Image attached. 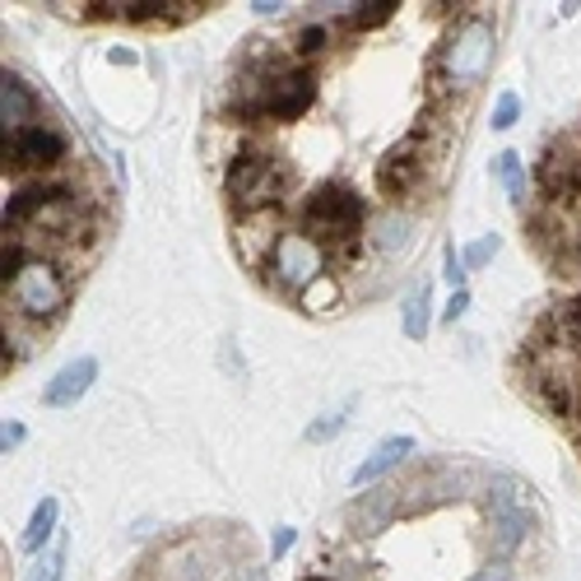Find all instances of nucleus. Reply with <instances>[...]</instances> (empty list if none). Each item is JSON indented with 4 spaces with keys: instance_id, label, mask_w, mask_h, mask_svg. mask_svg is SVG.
I'll return each mask as SVG.
<instances>
[{
    "instance_id": "obj_25",
    "label": "nucleus",
    "mask_w": 581,
    "mask_h": 581,
    "mask_svg": "<svg viewBox=\"0 0 581 581\" xmlns=\"http://www.w3.org/2000/svg\"><path fill=\"white\" fill-rule=\"evenodd\" d=\"M443 275H447L451 293H456V289H465V256H456V246H451V242L443 246Z\"/></svg>"
},
{
    "instance_id": "obj_34",
    "label": "nucleus",
    "mask_w": 581,
    "mask_h": 581,
    "mask_svg": "<svg viewBox=\"0 0 581 581\" xmlns=\"http://www.w3.org/2000/svg\"><path fill=\"white\" fill-rule=\"evenodd\" d=\"M307 581H326V577H307Z\"/></svg>"
},
{
    "instance_id": "obj_12",
    "label": "nucleus",
    "mask_w": 581,
    "mask_h": 581,
    "mask_svg": "<svg viewBox=\"0 0 581 581\" xmlns=\"http://www.w3.org/2000/svg\"><path fill=\"white\" fill-rule=\"evenodd\" d=\"M396 498H400L396 488H377V493H367V498H359L354 512H349V517H354V531L359 535H377L382 525L396 517Z\"/></svg>"
},
{
    "instance_id": "obj_1",
    "label": "nucleus",
    "mask_w": 581,
    "mask_h": 581,
    "mask_svg": "<svg viewBox=\"0 0 581 581\" xmlns=\"http://www.w3.org/2000/svg\"><path fill=\"white\" fill-rule=\"evenodd\" d=\"M5 293L14 298V312L28 316V322H51V316H61V307L70 303V279L57 261L33 256L5 285Z\"/></svg>"
},
{
    "instance_id": "obj_15",
    "label": "nucleus",
    "mask_w": 581,
    "mask_h": 581,
    "mask_svg": "<svg viewBox=\"0 0 581 581\" xmlns=\"http://www.w3.org/2000/svg\"><path fill=\"white\" fill-rule=\"evenodd\" d=\"M57 517H61V503L47 493V498H43L38 507H33V517H28L24 535H20V549H28V554H33V549H43V544L51 540V531H57Z\"/></svg>"
},
{
    "instance_id": "obj_24",
    "label": "nucleus",
    "mask_w": 581,
    "mask_h": 581,
    "mask_svg": "<svg viewBox=\"0 0 581 581\" xmlns=\"http://www.w3.org/2000/svg\"><path fill=\"white\" fill-rule=\"evenodd\" d=\"M517 112H521V98L517 94H503L498 108H493V131H512L517 126Z\"/></svg>"
},
{
    "instance_id": "obj_9",
    "label": "nucleus",
    "mask_w": 581,
    "mask_h": 581,
    "mask_svg": "<svg viewBox=\"0 0 581 581\" xmlns=\"http://www.w3.org/2000/svg\"><path fill=\"white\" fill-rule=\"evenodd\" d=\"M94 382H98V359H89V354H84V359H70L61 373L47 382L43 404H47V410H65V404H75Z\"/></svg>"
},
{
    "instance_id": "obj_17",
    "label": "nucleus",
    "mask_w": 581,
    "mask_h": 581,
    "mask_svg": "<svg viewBox=\"0 0 581 581\" xmlns=\"http://www.w3.org/2000/svg\"><path fill=\"white\" fill-rule=\"evenodd\" d=\"M535 391H540V400L549 404L554 414H562V419H568V414L577 410V391H572V382H568V377H540V382H535Z\"/></svg>"
},
{
    "instance_id": "obj_18",
    "label": "nucleus",
    "mask_w": 581,
    "mask_h": 581,
    "mask_svg": "<svg viewBox=\"0 0 581 581\" xmlns=\"http://www.w3.org/2000/svg\"><path fill=\"white\" fill-rule=\"evenodd\" d=\"M98 10H112L117 20H131V24H149V20H164V10H182V5H168V0H117V5H98Z\"/></svg>"
},
{
    "instance_id": "obj_29",
    "label": "nucleus",
    "mask_w": 581,
    "mask_h": 581,
    "mask_svg": "<svg viewBox=\"0 0 581 581\" xmlns=\"http://www.w3.org/2000/svg\"><path fill=\"white\" fill-rule=\"evenodd\" d=\"M465 307H470V293H465V289H456V293H451V303L443 307V316H447V322H461Z\"/></svg>"
},
{
    "instance_id": "obj_10",
    "label": "nucleus",
    "mask_w": 581,
    "mask_h": 581,
    "mask_svg": "<svg viewBox=\"0 0 581 581\" xmlns=\"http://www.w3.org/2000/svg\"><path fill=\"white\" fill-rule=\"evenodd\" d=\"M535 182H540L544 196H554V201H572V191H577V154H572V149H562V145H554L549 154L540 158Z\"/></svg>"
},
{
    "instance_id": "obj_26",
    "label": "nucleus",
    "mask_w": 581,
    "mask_h": 581,
    "mask_svg": "<svg viewBox=\"0 0 581 581\" xmlns=\"http://www.w3.org/2000/svg\"><path fill=\"white\" fill-rule=\"evenodd\" d=\"M344 428V414L336 410V414H322L316 419V424H307V443H330V437H336Z\"/></svg>"
},
{
    "instance_id": "obj_16",
    "label": "nucleus",
    "mask_w": 581,
    "mask_h": 581,
    "mask_svg": "<svg viewBox=\"0 0 581 581\" xmlns=\"http://www.w3.org/2000/svg\"><path fill=\"white\" fill-rule=\"evenodd\" d=\"M410 238H414V219L410 215H386L377 223V252H386V256L404 252V246H410Z\"/></svg>"
},
{
    "instance_id": "obj_4",
    "label": "nucleus",
    "mask_w": 581,
    "mask_h": 581,
    "mask_svg": "<svg viewBox=\"0 0 581 581\" xmlns=\"http://www.w3.org/2000/svg\"><path fill=\"white\" fill-rule=\"evenodd\" d=\"M279 191H285V172H279L275 158L266 154H242L233 168H228V196H233L238 209H266L279 201Z\"/></svg>"
},
{
    "instance_id": "obj_14",
    "label": "nucleus",
    "mask_w": 581,
    "mask_h": 581,
    "mask_svg": "<svg viewBox=\"0 0 581 581\" xmlns=\"http://www.w3.org/2000/svg\"><path fill=\"white\" fill-rule=\"evenodd\" d=\"M428 307H433V285L428 279H419V289H410V298H404V312H400V326H404V336L424 344L428 336Z\"/></svg>"
},
{
    "instance_id": "obj_13",
    "label": "nucleus",
    "mask_w": 581,
    "mask_h": 581,
    "mask_svg": "<svg viewBox=\"0 0 581 581\" xmlns=\"http://www.w3.org/2000/svg\"><path fill=\"white\" fill-rule=\"evenodd\" d=\"M410 451H414L410 437H386V443L367 451V461L354 470V484H373V480H382V474H386V470H396Z\"/></svg>"
},
{
    "instance_id": "obj_6",
    "label": "nucleus",
    "mask_w": 581,
    "mask_h": 581,
    "mask_svg": "<svg viewBox=\"0 0 581 581\" xmlns=\"http://www.w3.org/2000/svg\"><path fill=\"white\" fill-rule=\"evenodd\" d=\"M312 98H316V75L303 65H293L285 70V75H275L266 84V94L256 98V117H275V121H293V117H303L312 108Z\"/></svg>"
},
{
    "instance_id": "obj_27",
    "label": "nucleus",
    "mask_w": 581,
    "mask_h": 581,
    "mask_svg": "<svg viewBox=\"0 0 581 581\" xmlns=\"http://www.w3.org/2000/svg\"><path fill=\"white\" fill-rule=\"evenodd\" d=\"M298 51H303V57H316V51H326V28H322V24H307L303 33H298Z\"/></svg>"
},
{
    "instance_id": "obj_22",
    "label": "nucleus",
    "mask_w": 581,
    "mask_h": 581,
    "mask_svg": "<svg viewBox=\"0 0 581 581\" xmlns=\"http://www.w3.org/2000/svg\"><path fill=\"white\" fill-rule=\"evenodd\" d=\"M61 572H65V540H57L47 558L33 562V568H28V581H61Z\"/></svg>"
},
{
    "instance_id": "obj_11",
    "label": "nucleus",
    "mask_w": 581,
    "mask_h": 581,
    "mask_svg": "<svg viewBox=\"0 0 581 581\" xmlns=\"http://www.w3.org/2000/svg\"><path fill=\"white\" fill-rule=\"evenodd\" d=\"M33 112H38V98L28 94V84L20 75H0V126H5V135L33 126Z\"/></svg>"
},
{
    "instance_id": "obj_19",
    "label": "nucleus",
    "mask_w": 581,
    "mask_h": 581,
    "mask_svg": "<svg viewBox=\"0 0 581 581\" xmlns=\"http://www.w3.org/2000/svg\"><path fill=\"white\" fill-rule=\"evenodd\" d=\"M493 172H498V182L507 186V196H512L517 205L525 201V172H521V154H512V149H507V154H498V158H493Z\"/></svg>"
},
{
    "instance_id": "obj_30",
    "label": "nucleus",
    "mask_w": 581,
    "mask_h": 581,
    "mask_svg": "<svg viewBox=\"0 0 581 581\" xmlns=\"http://www.w3.org/2000/svg\"><path fill=\"white\" fill-rule=\"evenodd\" d=\"M24 443V424H5V433H0V451H14V447H20Z\"/></svg>"
},
{
    "instance_id": "obj_31",
    "label": "nucleus",
    "mask_w": 581,
    "mask_h": 581,
    "mask_svg": "<svg viewBox=\"0 0 581 581\" xmlns=\"http://www.w3.org/2000/svg\"><path fill=\"white\" fill-rule=\"evenodd\" d=\"M289 549H293V525H279V531H275V558L289 554Z\"/></svg>"
},
{
    "instance_id": "obj_20",
    "label": "nucleus",
    "mask_w": 581,
    "mask_h": 581,
    "mask_svg": "<svg viewBox=\"0 0 581 581\" xmlns=\"http://www.w3.org/2000/svg\"><path fill=\"white\" fill-rule=\"evenodd\" d=\"M554 330H558V344L581 354V303H562L554 312Z\"/></svg>"
},
{
    "instance_id": "obj_32",
    "label": "nucleus",
    "mask_w": 581,
    "mask_h": 581,
    "mask_svg": "<svg viewBox=\"0 0 581 581\" xmlns=\"http://www.w3.org/2000/svg\"><path fill=\"white\" fill-rule=\"evenodd\" d=\"M223 581H266V572H261V568H233Z\"/></svg>"
},
{
    "instance_id": "obj_23",
    "label": "nucleus",
    "mask_w": 581,
    "mask_h": 581,
    "mask_svg": "<svg viewBox=\"0 0 581 581\" xmlns=\"http://www.w3.org/2000/svg\"><path fill=\"white\" fill-rule=\"evenodd\" d=\"M498 252H503V238H498V233H484L480 242H470V246H465V270L488 266V261L498 256Z\"/></svg>"
},
{
    "instance_id": "obj_2",
    "label": "nucleus",
    "mask_w": 581,
    "mask_h": 581,
    "mask_svg": "<svg viewBox=\"0 0 581 581\" xmlns=\"http://www.w3.org/2000/svg\"><path fill=\"white\" fill-rule=\"evenodd\" d=\"M488 61H493V24L480 20V14H470V20H461L447 43H443V57H437V65H443V80L447 84H480L488 75Z\"/></svg>"
},
{
    "instance_id": "obj_28",
    "label": "nucleus",
    "mask_w": 581,
    "mask_h": 581,
    "mask_svg": "<svg viewBox=\"0 0 581 581\" xmlns=\"http://www.w3.org/2000/svg\"><path fill=\"white\" fill-rule=\"evenodd\" d=\"M470 581H512V568H507V562L498 558V562H488V568H480Z\"/></svg>"
},
{
    "instance_id": "obj_5",
    "label": "nucleus",
    "mask_w": 581,
    "mask_h": 581,
    "mask_svg": "<svg viewBox=\"0 0 581 581\" xmlns=\"http://www.w3.org/2000/svg\"><path fill=\"white\" fill-rule=\"evenodd\" d=\"M359 223H363V201L349 186L330 182L322 191H312V201H307V228H312L316 242H322V238H349V233H359Z\"/></svg>"
},
{
    "instance_id": "obj_8",
    "label": "nucleus",
    "mask_w": 581,
    "mask_h": 581,
    "mask_svg": "<svg viewBox=\"0 0 581 581\" xmlns=\"http://www.w3.org/2000/svg\"><path fill=\"white\" fill-rule=\"evenodd\" d=\"M419 178H424V145H419V135L400 140V145L382 158L377 168V186L386 191V196H410V191L419 186Z\"/></svg>"
},
{
    "instance_id": "obj_33",
    "label": "nucleus",
    "mask_w": 581,
    "mask_h": 581,
    "mask_svg": "<svg viewBox=\"0 0 581 581\" xmlns=\"http://www.w3.org/2000/svg\"><path fill=\"white\" fill-rule=\"evenodd\" d=\"M252 10H256V14H275V10H285V5H279V0H256Z\"/></svg>"
},
{
    "instance_id": "obj_21",
    "label": "nucleus",
    "mask_w": 581,
    "mask_h": 581,
    "mask_svg": "<svg viewBox=\"0 0 581 581\" xmlns=\"http://www.w3.org/2000/svg\"><path fill=\"white\" fill-rule=\"evenodd\" d=\"M391 14H396V0H367V5H354V14H349V28H359V33L382 28Z\"/></svg>"
},
{
    "instance_id": "obj_3",
    "label": "nucleus",
    "mask_w": 581,
    "mask_h": 581,
    "mask_svg": "<svg viewBox=\"0 0 581 581\" xmlns=\"http://www.w3.org/2000/svg\"><path fill=\"white\" fill-rule=\"evenodd\" d=\"M326 270V246L312 233H279L270 246V275L285 289H312Z\"/></svg>"
},
{
    "instance_id": "obj_7",
    "label": "nucleus",
    "mask_w": 581,
    "mask_h": 581,
    "mask_svg": "<svg viewBox=\"0 0 581 581\" xmlns=\"http://www.w3.org/2000/svg\"><path fill=\"white\" fill-rule=\"evenodd\" d=\"M61 158H65V135L57 126L33 121V126L5 135V164L14 168H57Z\"/></svg>"
}]
</instances>
